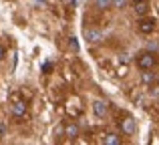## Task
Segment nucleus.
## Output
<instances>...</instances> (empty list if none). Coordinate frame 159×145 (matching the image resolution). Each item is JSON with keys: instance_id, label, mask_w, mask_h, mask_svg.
<instances>
[{"instance_id": "nucleus-18", "label": "nucleus", "mask_w": 159, "mask_h": 145, "mask_svg": "<svg viewBox=\"0 0 159 145\" xmlns=\"http://www.w3.org/2000/svg\"><path fill=\"white\" fill-rule=\"evenodd\" d=\"M157 85H159V77H157Z\"/></svg>"}, {"instance_id": "nucleus-12", "label": "nucleus", "mask_w": 159, "mask_h": 145, "mask_svg": "<svg viewBox=\"0 0 159 145\" xmlns=\"http://www.w3.org/2000/svg\"><path fill=\"white\" fill-rule=\"evenodd\" d=\"M125 4H127V0H113V6L115 8H125Z\"/></svg>"}, {"instance_id": "nucleus-11", "label": "nucleus", "mask_w": 159, "mask_h": 145, "mask_svg": "<svg viewBox=\"0 0 159 145\" xmlns=\"http://www.w3.org/2000/svg\"><path fill=\"white\" fill-rule=\"evenodd\" d=\"M95 4H97L99 10H109L113 6V0H95Z\"/></svg>"}, {"instance_id": "nucleus-15", "label": "nucleus", "mask_w": 159, "mask_h": 145, "mask_svg": "<svg viewBox=\"0 0 159 145\" xmlns=\"http://www.w3.org/2000/svg\"><path fill=\"white\" fill-rule=\"evenodd\" d=\"M70 47H73L75 51H79V44H77V39H70Z\"/></svg>"}, {"instance_id": "nucleus-2", "label": "nucleus", "mask_w": 159, "mask_h": 145, "mask_svg": "<svg viewBox=\"0 0 159 145\" xmlns=\"http://www.w3.org/2000/svg\"><path fill=\"white\" fill-rule=\"evenodd\" d=\"M93 113L97 115L99 119L107 117V113H109V105H107V101H103V99H97V101H93Z\"/></svg>"}, {"instance_id": "nucleus-17", "label": "nucleus", "mask_w": 159, "mask_h": 145, "mask_svg": "<svg viewBox=\"0 0 159 145\" xmlns=\"http://www.w3.org/2000/svg\"><path fill=\"white\" fill-rule=\"evenodd\" d=\"M133 2H141V0H133Z\"/></svg>"}, {"instance_id": "nucleus-3", "label": "nucleus", "mask_w": 159, "mask_h": 145, "mask_svg": "<svg viewBox=\"0 0 159 145\" xmlns=\"http://www.w3.org/2000/svg\"><path fill=\"white\" fill-rule=\"evenodd\" d=\"M85 40L89 44H97L103 40V32L99 28H89V30H85Z\"/></svg>"}, {"instance_id": "nucleus-16", "label": "nucleus", "mask_w": 159, "mask_h": 145, "mask_svg": "<svg viewBox=\"0 0 159 145\" xmlns=\"http://www.w3.org/2000/svg\"><path fill=\"white\" fill-rule=\"evenodd\" d=\"M32 2H34V4H39V6H44V4H47L44 0H32Z\"/></svg>"}, {"instance_id": "nucleus-6", "label": "nucleus", "mask_w": 159, "mask_h": 145, "mask_svg": "<svg viewBox=\"0 0 159 145\" xmlns=\"http://www.w3.org/2000/svg\"><path fill=\"white\" fill-rule=\"evenodd\" d=\"M133 10H135V14L139 16H147L149 14V4L147 0H141V2H133Z\"/></svg>"}, {"instance_id": "nucleus-9", "label": "nucleus", "mask_w": 159, "mask_h": 145, "mask_svg": "<svg viewBox=\"0 0 159 145\" xmlns=\"http://www.w3.org/2000/svg\"><path fill=\"white\" fill-rule=\"evenodd\" d=\"M135 129H137V127H135V121H133V119H125V121H123V131L127 135H133Z\"/></svg>"}, {"instance_id": "nucleus-14", "label": "nucleus", "mask_w": 159, "mask_h": 145, "mask_svg": "<svg viewBox=\"0 0 159 145\" xmlns=\"http://www.w3.org/2000/svg\"><path fill=\"white\" fill-rule=\"evenodd\" d=\"M4 57H6V48H4V47H2V44H0V61H2V59H4Z\"/></svg>"}, {"instance_id": "nucleus-7", "label": "nucleus", "mask_w": 159, "mask_h": 145, "mask_svg": "<svg viewBox=\"0 0 159 145\" xmlns=\"http://www.w3.org/2000/svg\"><path fill=\"white\" fill-rule=\"evenodd\" d=\"M65 135L69 139H77L79 137V127L75 125V123H69V125L65 127Z\"/></svg>"}, {"instance_id": "nucleus-4", "label": "nucleus", "mask_w": 159, "mask_h": 145, "mask_svg": "<svg viewBox=\"0 0 159 145\" xmlns=\"http://www.w3.org/2000/svg\"><path fill=\"white\" fill-rule=\"evenodd\" d=\"M153 30H155V20L141 16V20H139V32H143V34H151Z\"/></svg>"}, {"instance_id": "nucleus-5", "label": "nucleus", "mask_w": 159, "mask_h": 145, "mask_svg": "<svg viewBox=\"0 0 159 145\" xmlns=\"http://www.w3.org/2000/svg\"><path fill=\"white\" fill-rule=\"evenodd\" d=\"M10 111H12V115H14L16 119L24 117V115H26V103L24 101H14L12 107H10Z\"/></svg>"}, {"instance_id": "nucleus-8", "label": "nucleus", "mask_w": 159, "mask_h": 145, "mask_svg": "<svg viewBox=\"0 0 159 145\" xmlns=\"http://www.w3.org/2000/svg\"><path fill=\"white\" fill-rule=\"evenodd\" d=\"M103 143L105 145H121V137L117 133H107L105 137H103Z\"/></svg>"}, {"instance_id": "nucleus-13", "label": "nucleus", "mask_w": 159, "mask_h": 145, "mask_svg": "<svg viewBox=\"0 0 159 145\" xmlns=\"http://www.w3.org/2000/svg\"><path fill=\"white\" fill-rule=\"evenodd\" d=\"M4 133H6V125L0 121V137H4Z\"/></svg>"}, {"instance_id": "nucleus-10", "label": "nucleus", "mask_w": 159, "mask_h": 145, "mask_svg": "<svg viewBox=\"0 0 159 145\" xmlns=\"http://www.w3.org/2000/svg\"><path fill=\"white\" fill-rule=\"evenodd\" d=\"M141 79H143V83H145V85H153V83H157V77L151 73V69H149V71H143Z\"/></svg>"}, {"instance_id": "nucleus-1", "label": "nucleus", "mask_w": 159, "mask_h": 145, "mask_svg": "<svg viewBox=\"0 0 159 145\" xmlns=\"http://www.w3.org/2000/svg\"><path fill=\"white\" fill-rule=\"evenodd\" d=\"M155 65H157V55L153 51H145L137 57V67H139L141 71H149V69L153 71Z\"/></svg>"}]
</instances>
